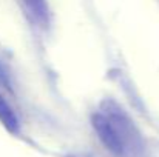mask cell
I'll list each match as a JSON object with an SVG mask.
<instances>
[{
    "instance_id": "obj_1",
    "label": "cell",
    "mask_w": 159,
    "mask_h": 157,
    "mask_svg": "<svg viewBox=\"0 0 159 157\" xmlns=\"http://www.w3.org/2000/svg\"><path fill=\"white\" fill-rule=\"evenodd\" d=\"M101 111L110 119L120 145L124 148L125 157H142L145 154V142L144 137L133 122V119L128 116V112L116 103L114 100H105L101 105Z\"/></svg>"
},
{
    "instance_id": "obj_2",
    "label": "cell",
    "mask_w": 159,
    "mask_h": 157,
    "mask_svg": "<svg viewBox=\"0 0 159 157\" xmlns=\"http://www.w3.org/2000/svg\"><path fill=\"white\" fill-rule=\"evenodd\" d=\"M91 126H93L98 139L101 140V143L105 146L107 151H110L113 156L116 157H125L124 148L120 145V140H119V137H117L110 119L101 109L91 116Z\"/></svg>"
},
{
    "instance_id": "obj_3",
    "label": "cell",
    "mask_w": 159,
    "mask_h": 157,
    "mask_svg": "<svg viewBox=\"0 0 159 157\" xmlns=\"http://www.w3.org/2000/svg\"><path fill=\"white\" fill-rule=\"evenodd\" d=\"M28 17L40 28H48L51 22V9L48 0H20Z\"/></svg>"
},
{
    "instance_id": "obj_4",
    "label": "cell",
    "mask_w": 159,
    "mask_h": 157,
    "mask_svg": "<svg viewBox=\"0 0 159 157\" xmlns=\"http://www.w3.org/2000/svg\"><path fill=\"white\" fill-rule=\"evenodd\" d=\"M0 123L11 134H17L19 129H20V123H19L17 114L14 112L11 105L6 102V99L2 94H0Z\"/></svg>"
}]
</instances>
